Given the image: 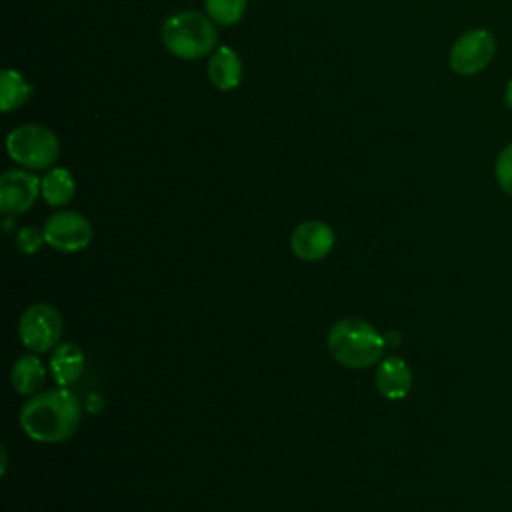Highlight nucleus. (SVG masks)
Here are the masks:
<instances>
[{
  "mask_svg": "<svg viewBox=\"0 0 512 512\" xmlns=\"http://www.w3.org/2000/svg\"><path fill=\"white\" fill-rule=\"evenodd\" d=\"M82 420V406L70 388L40 390L20 410L22 432L40 444H60L72 438Z\"/></svg>",
  "mask_w": 512,
  "mask_h": 512,
  "instance_id": "obj_1",
  "label": "nucleus"
},
{
  "mask_svg": "<svg viewBox=\"0 0 512 512\" xmlns=\"http://www.w3.org/2000/svg\"><path fill=\"white\" fill-rule=\"evenodd\" d=\"M326 346L340 366L364 370L382 360L386 340L370 322L362 318H342L330 326Z\"/></svg>",
  "mask_w": 512,
  "mask_h": 512,
  "instance_id": "obj_2",
  "label": "nucleus"
},
{
  "mask_svg": "<svg viewBox=\"0 0 512 512\" xmlns=\"http://www.w3.org/2000/svg\"><path fill=\"white\" fill-rule=\"evenodd\" d=\"M166 50L184 60H196L212 54L218 44L214 20L200 12L184 10L170 14L160 30Z\"/></svg>",
  "mask_w": 512,
  "mask_h": 512,
  "instance_id": "obj_3",
  "label": "nucleus"
},
{
  "mask_svg": "<svg viewBox=\"0 0 512 512\" xmlns=\"http://www.w3.org/2000/svg\"><path fill=\"white\" fill-rule=\"evenodd\" d=\"M8 156L30 170L50 168L60 154L56 134L40 124H22L6 138Z\"/></svg>",
  "mask_w": 512,
  "mask_h": 512,
  "instance_id": "obj_4",
  "label": "nucleus"
},
{
  "mask_svg": "<svg viewBox=\"0 0 512 512\" xmlns=\"http://www.w3.org/2000/svg\"><path fill=\"white\" fill-rule=\"evenodd\" d=\"M64 334L62 314L46 302H36L24 308L18 320V338L34 354L54 350Z\"/></svg>",
  "mask_w": 512,
  "mask_h": 512,
  "instance_id": "obj_5",
  "label": "nucleus"
},
{
  "mask_svg": "<svg viewBox=\"0 0 512 512\" xmlns=\"http://www.w3.org/2000/svg\"><path fill=\"white\" fill-rule=\"evenodd\" d=\"M46 244L58 252H82L92 242V224L86 216L74 210H58L42 226Z\"/></svg>",
  "mask_w": 512,
  "mask_h": 512,
  "instance_id": "obj_6",
  "label": "nucleus"
},
{
  "mask_svg": "<svg viewBox=\"0 0 512 512\" xmlns=\"http://www.w3.org/2000/svg\"><path fill=\"white\" fill-rule=\"evenodd\" d=\"M496 54V40L486 28L466 30L450 48V68L460 76L482 72Z\"/></svg>",
  "mask_w": 512,
  "mask_h": 512,
  "instance_id": "obj_7",
  "label": "nucleus"
},
{
  "mask_svg": "<svg viewBox=\"0 0 512 512\" xmlns=\"http://www.w3.org/2000/svg\"><path fill=\"white\" fill-rule=\"evenodd\" d=\"M42 180L26 170H6L0 178V210L4 216H18L30 210L42 194Z\"/></svg>",
  "mask_w": 512,
  "mask_h": 512,
  "instance_id": "obj_8",
  "label": "nucleus"
},
{
  "mask_svg": "<svg viewBox=\"0 0 512 512\" xmlns=\"http://www.w3.org/2000/svg\"><path fill=\"white\" fill-rule=\"evenodd\" d=\"M336 242L334 230L322 220H306L298 224L290 236L292 254L304 262H318L326 258Z\"/></svg>",
  "mask_w": 512,
  "mask_h": 512,
  "instance_id": "obj_9",
  "label": "nucleus"
},
{
  "mask_svg": "<svg viewBox=\"0 0 512 512\" xmlns=\"http://www.w3.org/2000/svg\"><path fill=\"white\" fill-rule=\"evenodd\" d=\"M412 368L398 356L380 360L376 370V388L388 400H402L412 390Z\"/></svg>",
  "mask_w": 512,
  "mask_h": 512,
  "instance_id": "obj_10",
  "label": "nucleus"
},
{
  "mask_svg": "<svg viewBox=\"0 0 512 512\" xmlns=\"http://www.w3.org/2000/svg\"><path fill=\"white\" fill-rule=\"evenodd\" d=\"M48 366L54 382L62 388H70L80 380L86 366V356L74 342H60L52 350Z\"/></svg>",
  "mask_w": 512,
  "mask_h": 512,
  "instance_id": "obj_11",
  "label": "nucleus"
},
{
  "mask_svg": "<svg viewBox=\"0 0 512 512\" xmlns=\"http://www.w3.org/2000/svg\"><path fill=\"white\" fill-rule=\"evenodd\" d=\"M208 80L218 90H232L242 80V62L240 56L230 46H218L206 66Z\"/></svg>",
  "mask_w": 512,
  "mask_h": 512,
  "instance_id": "obj_12",
  "label": "nucleus"
},
{
  "mask_svg": "<svg viewBox=\"0 0 512 512\" xmlns=\"http://www.w3.org/2000/svg\"><path fill=\"white\" fill-rule=\"evenodd\" d=\"M44 380H46V366L38 358V354H34V352L24 354L12 364L10 382L18 394H22V396L38 394Z\"/></svg>",
  "mask_w": 512,
  "mask_h": 512,
  "instance_id": "obj_13",
  "label": "nucleus"
},
{
  "mask_svg": "<svg viewBox=\"0 0 512 512\" xmlns=\"http://www.w3.org/2000/svg\"><path fill=\"white\" fill-rule=\"evenodd\" d=\"M42 198L54 206H66L74 194H76V182L74 176L70 174V170L66 168H50L44 176H42Z\"/></svg>",
  "mask_w": 512,
  "mask_h": 512,
  "instance_id": "obj_14",
  "label": "nucleus"
},
{
  "mask_svg": "<svg viewBox=\"0 0 512 512\" xmlns=\"http://www.w3.org/2000/svg\"><path fill=\"white\" fill-rule=\"evenodd\" d=\"M34 88L32 84L16 70H2L0 74V108L2 112H10L18 106H22L30 96Z\"/></svg>",
  "mask_w": 512,
  "mask_h": 512,
  "instance_id": "obj_15",
  "label": "nucleus"
},
{
  "mask_svg": "<svg viewBox=\"0 0 512 512\" xmlns=\"http://www.w3.org/2000/svg\"><path fill=\"white\" fill-rule=\"evenodd\" d=\"M248 0H204L208 16L222 26L236 24L246 12Z\"/></svg>",
  "mask_w": 512,
  "mask_h": 512,
  "instance_id": "obj_16",
  "label": "nucleus"
},
{
  "mask_svg": "<svg viewBox=\"0 0 512 512\" xmlns=\"http://www.w3.org/2000/svg\"><path fill=\"white\" fill-rule=\"evenodd\" d=\"M494 176H496V184L498 188L512 196V142L506 144L494 162Z\"/></svg>",
  "mask_w": 512,
  "mask_h": 512,
  "instance_id": "obj_17",
  "label": "nucleus"
},
{
  "mask_svg": "<svg viewBox=\"0 0 512 512\" xmlns=\"http://www.w3.org/2000/svg\"><path fill=\"white\" fill-rule=\"evenodd\" d=\"M14 244L18 248V252H22L26 256H32V254L40 252V248L46 244V238H44V232L40 228L24 226L16 232Z\"/></svg>",
  "mask_w": 512,
  "mask_h": 512,
  "instance_id": "obj_18",
  "label": "nucleus"
},
{
  "mask_svg": "<svg viewBox=\"0 0 512 512\" xmlns=\"http://www.w3.org/2000/svg\"><path fill=\"white\" fill-rule=\"evenodd\" d=\"M504 104L512 110V78L508 80V84L504 88Z\"/></svg>",
  "mask_w": 512,
  "mask_h": 512,
  "instance_id": "obj_19",
  "label": "nucleus"
}]
</instances>
